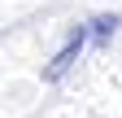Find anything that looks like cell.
Masks as SVG:
<instances>
[{
	"label": "cell",
	"instance_id": "6da1fadb",
	"mask_svg": "<svg viewBox=\"0 0 122 118\" xmlns=\"http://www.w3.org/2000/svg\"><path fill=\"white\" fill-rule=\"evenodd\" d=\"M83 39H87V31H83V26H79V31H74V39H70L66 48L57 53V61H52V70H48V79H61V75H66V66L74 61V53L83 48Z\"/></svg>",
	"mask_w": 122,
	"mask_h": 118
}]
</instances>
